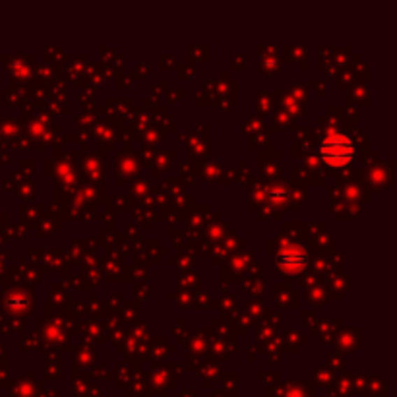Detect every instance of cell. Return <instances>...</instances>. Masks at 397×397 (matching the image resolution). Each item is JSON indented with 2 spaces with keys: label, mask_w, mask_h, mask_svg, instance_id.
Here are the masks:
<instances>
[{
  "label": "cell",
  "mask_w": 397,
  "mask_h": 397,
  "mask_svg": "<svg viewBox=\"0 0 397 397\" xmlns=\"http://www.w3.org/2000/svg\"><path fill=\"white\" fill-rule=\"evenodd\" d=\"M320 157L330 167H347L356 157V147L353 140L345 134H330L322 140Z\"/></svg>",
  "instance_id": "cell-1"
},
{
  "label": "cell",
  "mask_w": 397,
  "mask_h": 397,
  "mask_svg": "<svg viewBox=\"0 0 397 397\" xmlns=\"http://www.w3.org/2000/svg\"><path fill=\"white\" fill-rule=\"evenodd\" d=\"M308 252L303 246L298 245H285L281 246L275 254V264L283 273L287 275H296L308 266Z\"/></svg>",
  "instance_id": "cell-2"
},
{
  "label": "cell",
  "mask_w": 397,
  "mask_h": 397,
  "mask_svg": "<svg viewBox=\"0 0 397 397\" xmlns=\"http://www.w3.org/2000/svg\"><path fill=\"white\" fill-rule=\"evenodd\" d=\"M270 200L275 203H283L287 200V190L283 186H277V188H271L270 190Z\"/></svg>",
  "instance_id": "cell-3"
}]
</instances>
